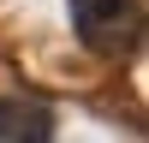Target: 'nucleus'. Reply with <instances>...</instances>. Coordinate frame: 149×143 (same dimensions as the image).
<instances>
[{
	"label": "nucleus",
	"instance_id": "f03ea898",
	"mask_svg": "<svg viewBox=\"0 0 149 143\" xmlns=\"http://www.w3.org/2000/svg\"><path fill=\"white\" fill-rule=\"evenodd\" d=\"M0 143H54V107L36 95H0Z\"/></svg>",
	"mask_w": 149,
	"mask_h": 143
},
{
	"label": "nucleus",
	"instance_id": "f257e3e1",
	"mask_svg": "<svg viewBox=\"0 0 149 143\" xmlns=\"http://www.w3.org/2000/svg\"><path fill=\"white\" fill-rule=\"evenodd\" d=\"M72 30L90 54L125 60L143 36V0H72Z\"/></svg>",
	"mask_w": 149,
	"mask_h": 143
}]
</instances>
